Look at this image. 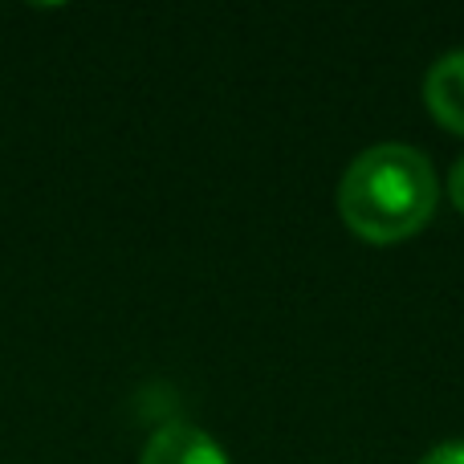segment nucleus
<instances>
[{"label": "nucleus", "instance_id": "nucleus-4", "mask_svg": "<svg viewBox=\"0 0 464 464\" xmlns=\"http://www.w3.org/2000/svg\"><path fill=\"white\" fill-rule=\"evenodd\" d=\"M420 464H464V440H444L424 452Z\"/></svg>", "mask_w": 464, "mask_h": 464}, {"label": "nucleus", "instance_id": "nucleus-5", "mask_svg": "<svg viewBox=\"0 0 464 464\" xmlns=\"http://www.w3.org/2000/svg\"><path fill=\"white\" fill-rule=\"evenodd\" d=\"M449 196H452V204H457V212L464 217V155L452 163V171H449Z\"/></svg>", "mask_w": 464, "mask_h": 464}, {"label": "nucleus", "instance_id": "nucleus-1", "mask_svg": "<svg viewBox=\"0 0 464 464\" xmlns=\"http://www.w3.org/2000/svg\"><path fill=\"white\" fill-rule=\"evenodd\" d=\"M440 204V179L420 147L375 143L346 163L338 179V217L367 245L411 240Z\"/></svg>", "mask_w": 464, "mask_h": 464}, {"label": "nucleus", "instance_id": "nucleus-2", "mask_svg": "<svg viewBox=\"0 0 464 464\" xmlns=\"http://www.w3.org/2000/svg\"><path fill=\"white\" fill-rule=\"evenodd\" d=\"M139 464H228V452L204 428L184 424V420H168V424H160L147 436Z\"/></svg>", "mask_w": 464, "mask_h": 464}, {"label": "nucleus", "instance_id": "nucleus-3", "mask_svg": "<svg viewBox=\"0 0 464 464\" xmlns=\"http://www.w3.org/2000/svg\"><path fill=\"white\" fill-rule=\"evenodd\" d=\"M424 106L444 130L464 139V49H452L428 65Z\"/></svg>", "mask_w": 464, "mask_h": 464}]
</instances>
